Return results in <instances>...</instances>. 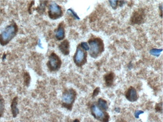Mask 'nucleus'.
<instances>
[{"instance_id": "7ed1b4c3", "label": "nucleus", "mask_w": 163, "mask_h": 122, "mask_svg": "<svg viewBox=\"0 0 163 122\" xmlns=\"http://www.w3.org/2000/svg\"><path fill=\"white\" fill-rule=\"evenodd\" d=\"M77 96V93L74 89H65L61 97V106L70 111H72Z\"/></svg>"}, {"instance_id": "2eb2a0df", "label": "nucleus", "mask_w": 163, "mask_h": 122, "mask_svg": "<svg viewBox=\"0 0 163 122\" xmlns=\"http://www.w3.org/2000/svg\"><path fill=\"white\" fill-rule=\"evenodd\" d=\"M96 104L99 108H100L101 109L107 111L108 109V104L106 100L103 98H99L97 99Z\"/></svg>"}, {"instance_id": "aec40b11", "label": "nucleus", "mask_w": 163, "mask_h": 122, "mask_svg": "<svg viewBox=\"0 0 163 122\" xmlns=\"http://www.w3.org/2000/svg\"><path fill=\"white\" fill-rule=\"evenodd\" d=\"M108 3H110V5L113 10H116L119 6V1H109Z\"/></svg>"}, {"instance_id": "423d86ee", "label": "nucleus", "mask_w": 163, "mask_h": 122, "mask_svg": "<svg viewBox=\"0 0 163 122\" xmlns=\"http://www.w3.org/2000/svg\"><path fill=\"white\" fill-rule=\"evenodd\" d=\"M48 16L51 20H57L62 17L63 11L62 7L56 2H52L48 5Z\"/></svg>"}, {"instance_id": "f3484780", "label": "nucleus", "mask_w": 163, "mask_h": 122, "mask_svg": "<svg viewBox=\"0 0 163 122\" xmlns=\"http://www.w3.org/2000/svg\"><path fill=\"white\" fill-rule=\"evenodd\" d=\"M23 78H24V84L26 87H29L31 82V77L27 71H25L23 74Z\"/></svg>"}, {"instance_id": "4be33fe9", "label": "nucleus", "mask_w": 163, "mask_h": 122, "mask_svg": "<svg viewBox=\"0 0 163 122\" xmlns=\"http://www.w3.org/2000/svg\"><path fill=\"white\" fill-rule=\"evenodd\" d=\"M155 109H156V112H162V102H159V103H157V104L156 105V108H155Z\"/></svg>"}, {"instance_id": "20e7f679", "label": "nucleus", "mask_w": 163, "mask_h": 122, "mask_svg": "<svg viewBox=\"0 0 163 122\" xmlns=\"http://www.w3.org/2000/svg\"><path fill=\"white\" fill-rule=\"evenodd\" d=\"M90 114L99 122H109L110 115L107 111H105L99 108L96 103H93L90 106Z\"/></svg>"}, {"instance_id": "6e6552de", "label": "nucleus", "mask_w": 163, "mask_h": 122, "mask_svg": "<svg viewBox=\"0 0 163 122\" xmlns=\"http://www.w3.org/2000/svg\"><path fill=\"white\" fill-rule=\"evenodd\" d=\"M145 12L143 8H138L131 15L130 23L132 25H140L145 20Z\"/></svg>"}, {"instance_id": "bb28decb", "label": "nucleus", "mask_w": 163, "mask_h": 122, "mask_svg": "<svg viewBox=\"0 0 163 122\" xmlns=\"http://www.w3.org/2000/svg\"><path fill=\"white\" fill-rule=\"evenodd\" d=\"M71 122H80V121L78 119H75L74 120H73Z\"/></svg>"}, {"instance_id": "ddd939ff", "label": "nucleus", "mask_w": 163, "mask_h": 122, "mask_svg": "<svg viewBox=\"0 0 163 122\" xmlns=\"http://www.w3.org/2000/svg\"><path fill=\"white\" fill-rule=\"evenodd\" d=\"M115 75L114 73L110 72L104 76V80L106 87H112L113 85Z\"/></svg>"}, {"instance_id": "f03ea898", "label": "nucleus", "mask_w": 163, "mask_h": 122, "mask_svg": "<svg viewBox=\"0 0 163 122\" xmlns=\"http://www.w3.org/2000/svg\"><path fill=\"white\" fill-rule=\"evenodd\" d=\"M19 27L14 21L8 25L0 34V45L4 46L10 43L17 34Z\"/></svg>"}, {"instance_id": "0eeeda50", "label": "nucleus", "mask_w": 163, "mask_h": 122, "mask_svg": "<svg viewBox=\"0 0 163 122\" xmlns=\"http://www.w3.org/2000/svg\"><path fill=\"white\" fill-rule=\"evenodd\" d=\"M47 65L50 72H57L61 67L62 60L58 55L52 52L49 56V61L47 63Z\"/></svg>"}, {"instance_id": "dca6fc26", "label": "nucleus", "mask_w": 163, "mask_h": 122, "mask_svg": "<svg viewBox=\"0 0 163 122\" xmlns=\"http://www.w3.org/2000/svg\"><path fill=\"white\" fill-rule=\"evenodd\" d=\"M5 110V99L2 95L0 93V118H2Z\"/></svg>"}, {"instance_id": "6ab92c4d", "label": "nucleus", "mask_w": 163, "mask_h": 122, "mask_svg": "<svg viewBox=\"0 0 163 122\" xmlns=\"http://www.w3.org/2000/svg\"><path fill=\"white\" fill-rule=\"evenodd\" d=\"M67 12L68 13V14H70V15L72 17H73V18H75V19H76V20H80V17H78V15H77V14L73 10V9H72V8H69L68 9V10H67Z\"/></svg>"}, {"instance_id": "f257e3e1", "label": "nucleus", "mask_w": 163, "mask_h": 122, "mask_svg": "<svg viewBox=\"0 0 163 122\" xmlns=\"http://www.w3.org/2000/svg\"><path fill=\"white\" fill-rule=\"evenodd\" d=\"M89 46V55L93 59H97L102 55L105 51L103 40L98 37H93L88 40Z\"/></svg>"}, {"instance_id": "cd10ccee", "label": "nucleus", "mask_w": 163, "mask_h": 122, "mask_svg": "<svg viewBox=\"0 0 163 122\" xmlns=\"http://www.w3.org/2000/svg\"><path fill=\"white\" fill-rule=\"evenodd\" d=\"M6 53H4V54H3V59H2L3 61H4V60H5V58L6 59Z\"/></svg>"}, {"instance_id": "1a4fd4ad", "label": "nucleus", "mask_w": 163, "mask_h": 122, "mask_svg": "<svg viewBox=\"0 0 163 122\" xmlns=\"http://www.w3.org/2000/svg\"><path fill=\"white\" fill-rule=\"evenodd\" d=\"M125 97L127 100L131 102H134L136 101H137L139 98V96L138 94L137 90H136L134 87L132 86L128 88V90L125 91Z\"/></svg>"}, {"instance_id": "39448f33", "label": "nucleus", "mask_w": 163, "mask_h": 122, "mask_svg": "<svg viewBox=\"0 0 163 122\" xmlns=\"http://www.w3.org/2000/svg\"><path fill=\"white\" fill-rule=\"evenodd\" d=\"M74 62L78 68H81L87 62V52L78 45L75 53L74 55Z\"/></svg>"}, {"instance_id": "9b49d317", "label": "nucleus", "mask_w": 163, "mask_h": 122, "mask_svg": "<svg viewBox=\"0 0 163 122\" xmlns=\"http://www.w3.org/2000/svg\"><path fill=\"white\" fill-rule=\"evenodd\" d=\"M58 49L61 53L64 55H68L70 54V43L68 40H62L59 45Z\"/></svg>"}, {"instance_id": "412c9836", "label": "nucleus", "mask_w": 163, "mask_h": 122, "mask_svg": "<svg viewBox=\"0 0 163 122\" xmlns=\"http://www.w3.org/2000/svg\"><path fill=\"white\" fill-rule=\"evenodd\" d=\"M79 45H80L81 47L84 50H85L86 52L89 50V45H88V43L87 42L83 41V42L80 43Z\"/></svg>"}, {"instance_id": "4468645a", "label": "nucleus", "mask_w": 163, "mask_h": 122, "mask_svg": "<svg viewBox=\"0 0 163 122\" xmlns=\"http://www.w3.org/2000/svg\"><path fill=\"white\" fill-rule=\"evenodd\" d=\"M49 2H40V5L36 8L34 10L37 11L40 15H42L45 12V9H46L47 6L48 5L47 4L49 3Z\"/></svg>"}, {"instance_id": "a878e982", "label": "nucleus", "mask_w": 163, "mask_h": 122, "mask_svg": "<svg viewBox=\"0 0 163 122\" xmlns=\"http://www.w3.org/2000/svg\"><path fill=\"white\" fill-rule=\"evenodd\" d=\"M159 9H160V17L162 18V4H161L159 5Z\"/></svg>"}, {"instance_id": "393cba45", "label": "nucleus", "mask_w": 163, "mask_h": 122, "mask_svg": "<svg viewBox=\"0 0 163 122\" xmlns=\"http://www.w3.org/2000/svg\"><path fill=\"white\" fill-rule=\"evenodd\" d=\"M34 1H33V2H31V3L29 5V6H28V12H29V14H32L31 8H32L33 5H34Z\"/></svg>"}, {"instance_id": "a211bd4d", "label": "nucleus", "mask_w": 163, "mask_h": 122, "mask_svg": "<svg viewBox=\"0 0 163 122\" xmlns=\"http://www.w3.org/2000/svg\"><path fill=\"white\" fill-rule=\"evenodd\" d=\"M162 51V49H153L150 50V53L153 56H155V57H159L161 55V52Z\"/></svg>"}, {"instance_id": "5701e85b", "label": "nucleus", "mask_w": 163, "mask_h": 122, "mask_svg": "<svg viewBox=\"0 0 163 122\" xmlns=\"http://www.w3.org/2000/svg\"><path fill=\"white\" fill-rule=\"evenodd\" d=\"M99 92H100V88H99V87H96L94 90V91L93 92V96H92L93 98H94L95 97H96L99 94Z\"/></svg>"}, {"instance_id": "b1692460", "label": "nucleus", "mask_w": 163, "mask_h": 122, "mask_svg": "<svg viewBox=\"0 0 163 122\" xmlns=\"http://www.w3.org/2000/svg\"><path fill=\"white\" fill-rule=\"evenodd\" d=\"M142 113H143V111H139V110L138 111H136L135 112H134V116H135V118H139L140 115H141Z\"/></svg>"}, {"instance_id": "f8f14e48", "label": "nucleus", "mask_w": 163, "mask_h": 122, "mask_svg": "<svg viewBox=\"0 0 163 122\" xmlns=\"http://www.w3.org/2000/svg\"><path fill=\"white\" fill-rule=\"evenodd\" d=\"M11 112L13 118H16L17 115L19 114V109L18 108V97L15 96L13 98L11 102Z\"/></svg>"}, {"instance_id": "9d476101", "label": "nucleus", "mask_w": 163, "mask_h": 122, "mask_svg": "<svg viewBox=\"0 0 163 122\" xmlns=\"http://www.w3.org/2000/svg\"><path fill=\"white\" fill-rule=\"evenodd\" d=\"M66 31L64 22L59 23L58 27L54 30V36L58 41H62L65 38Z\"/></svg>"}]
</instances>
